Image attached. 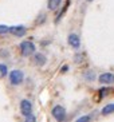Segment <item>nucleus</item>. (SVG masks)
Instances as JSON below:
<instances>
[{"instance_id":"1","label":"nucleus","mask_w":114,"mask_h":122,"mask_svg":"<svg viewBox=\"0 0 114 122\" xmlns=\"http://www.w3.org/2000/svg\"><path fill=\"white\" fill-rule=\"evenodd\" d=\"M8 79L12 86H19L24 81V74L20 70H12L11 72H8Z\"/></svg>"},{"instance_id":"2","label":"nucleus","mask_w":114,"mask_h":122,"mask_svg":"<svg viewBox=\"0 0 114 122\" xmlns=\"http://www.w3.org/2000/svg\"><path fill=\"white\" fill-rule=\"evenodd\" d=\"M19 50H20V54L23 56H30L35 52V44L30 42V40H24L21 42L20 46H19Z\"/></svg>"},{"instance_id":"3","label":"nucleus","mask_w":114,"mask_h":122,"mask_svg":"<svg viewBox=\"0 0 114 122\" xmlns=\"http://www.w3.org/2000/svg\"><path fill=\"white\" fill-rule=\"evenodd\" d=\"M51 114L58 122H63L64 118H66V109L61 105H57V106H54L52 110H51Z\"/></svg>"},{"instance_id":"4","label":"nucleus","mask_w":114,"mask_h":122,"mask_svg":"<svg viewBox=\"0 0 114 122\" xmlns=\"http://www.w3.org/2000/svg\"><path fill=\"white\" fill-rule=\"evenodd\" d=\"M20 113H21V115H24V117L32 114V103H31V101H28V99H21L20 101Z\"/></svg>"},{"instance_id":"5","label":"nucleus","mask_w":114,"mask_h":122,"mask_svg":"<svg viewBox=\"0 0 114 122\" xmlns=\"http://www.w3.org/2000/svg\"><path fill=\"white\" fill-rule=\"evenodd\" d=\"M10 34H12L16 38H21V36H24L26 32H27V28H26L24 25H14V27H10Z\"/></svg>"},{"instance_id":"6","label":"nucleus","mask_w":114,"mask_h":122,"mask_svg":"<svg viewBox=\"0 0 114 122\" xmlns=\"http://www.w3.org/2000/svg\"><path fill=\"white\" fill-rule=\"evenodd\" d=\"M113 74L111 72H104V74H101L99 78H98V81H99V83H102V85H111L113 83Z\"/></svg>"},{"instance_id":"7","label":"nucleus","mask_w":114,"mask_h":122,"mask_svg":"<svg viewBox=\"0 0 114 122\" xmlns=\"http://www.w3.org/2000/svg\"><path fill=\"white\" fill-rule=\"evenodd\" d=\"M67 42L73 48H78V47L81 46V39H79V36L77 35V34H70L68 38H67Z\"/></svg>"},{"instance_id":"8","label":"nucleus","mask_w":114,"mask_h":122,"mask_svg":"<svg viewBox=\"0 0 114 122\" xmlns=\"http://www.w3.org/2000/svg\"><path fill=\"white\" fill-rule=\"evenodd\" d=\"M46 62H47V59L43 54H39V52H38V54L34 55V63H35V65L43 66V65H46Z\"/></svg>"},{"instance_id":"9","label":"nucleus","mask_w":114,"mask_h":122,"mask_svg":"<svg viewBox=\"0 0 114 122\" xmlns=\"http://www.w3.org/2000/svg\"><path fill=\"white\" fill-rule=\"evenodd\" d=\"M62 4V0H48L47 1V7L50 11H55L59 8V5Z\"/></svg>"},{"instance_id":"10","label":"nucleus","mask_w":114,"mask_h":122,"mask_svg":"<svg viewBox=\"0 0 114 122\" xmlns=\"http://www.w3.org/2000/svg\"><path fill=\"white\" fill-rule=\"evenodd\" d=\"M113 111H114V103H113V102H110V103H107L106 106H105V107L102 109V111H101V114L106 117V115L113 114Z\"/></svg>"},{"instance_id":"11","label":"nucleus","mask_w":114,"mask_h":122,"mask_svg":"<svg viewBox=\"0 0 114 122\" xmlns=\"http://www.w3.org/2000/svg\"><path fill=\"white\" fill-rule=\"evenodd\" d=\"M68 4H70V0H67V1H66V5L62 8L61 11H59V14H58V16H57V22H59V20H61V18L63 16L64 14H66V11H67V8H68Z\"/></svg>"},{"instance_id":"12","label":"nucleus","mask_w":114,"mask_h":122,"mask_svg":"<svg viewBox=\"0 0 114 122\" xmlns=\"http://www.w3.org/2000/svg\"><path fill=\"white\" fill-rule=\"evenodd\" d=\"M7 75H8V67L3 63H0V78H4Z\"/></svg>"},{"instance_id":"13","label":"nucleus","mask_w":114,"mask_h":122,"mask_svg":"<svg viewBox=\"0 0 114 122\" xmlns=\"http://www.w3.org/2000/svg\"><path fill=\"white\" fill-rule=\"evenodd\" d=\"M10 31V27L5 24H0V35H4V34H8Z\"/></svg>"},{"instance_id":"14","label":"nucleus","mask_w":114,"mask_h":122,"mask_svg":"<svg viewBox=\"0 0 114 122\" xmlns=\"http://www.w3.org/2000/svg\"><path fill=\"white\" fill-rule=\"evenodd\" d=\"M90 121H91V117L90 115H82V117H79L75 122H90Z\"/></svg>"},{"instance_id":"15","label":"nucleus","mask_w":114,"mask_h":122,"mask_svg":"<svg viewBox=\"0 0 114 122\" xmlns=\"http://www.w3.org/2000/svg\"><path fill=\"white\" fill-rule=\"evenodd\" d=\"M85 78L87 79L89 82H91V81H94V79H95V76H94V72L93 71H87L85 74Z\"/></svg>"},{"instance_id":"16","label":"nucleus","mask_w":114,"mask_h":122,"mask_svg":"<svg viewBox=\"0 0 114 122\" xmlns=\"http://www.w3.org/2000/svg\"><path fill=\"white\" fill-rule=\"evenodd\" d=\"M24 122H36L35 115H32V114L27 115V117H26V119H24Z\"/></svg>"},{"instance_id":"17","label":"nucleus","mask_w":114,"mask_h":122,"mask_svg":"<svg viewBox=\"0 0 114 122\" xmlns=\"http://www.w3.org/2000/svg\"><path fill=\"white\" fill-rule=\"evenodd\" d=\"M99 94H101V97H104V95H106V94H109V89H101Z\"/></svg>"},{"instance_id":"18","label":"nucleus","mask_w":114,"mask_h":122,"mask_svg":"<svg viewBox=\"0 0 114 122\" xmlns=\"http://www.w3.org/2000/svg\"><path fill=\"white\" fill-rule=\"evenodd\" d=\"M67 68H68V66H64V67H63V70H62V71H63V72H64V71H67Z\"/></svg>"},{"instance_id":"19","label":"nucleus","mask_w":114,"mask_h":122,"mask_svg":"<svg viewBox=\"0 0 114 122\" xmlns=\"http://www.w3.org/2000/svg\"><path fill=\"white\" fill-rule=\"evenodd\" d=\"M87 1H93V0H87Z\"/></svg>"}]
</instances>
